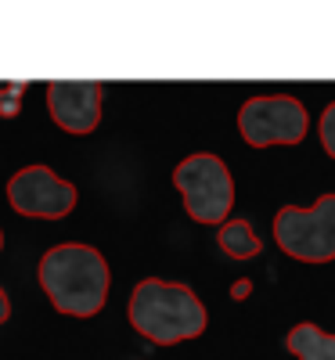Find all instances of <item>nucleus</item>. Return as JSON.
Returning a JSON list of instances; mask_svg holds the SVG:
<instances>
[{"mask_svg":"<svg viewBox=\"0 0 335 360\" xmlns=\"http://www.w3.org/2000/svg\"><path fill=\"white\" fill-rule=\"evenodd\" d=\"M317 134H321V144H324V152L335 159V101L324 108V115H321V127H317Z\"/></svg>","mask_w":335,"mask_h":360,"instance_id":"9d476101","label":"nucleus"},{"mask_svg":"<svg viewBox=\"0 0 335 360\" xmlns=\"http://www.w3.org/2000/svg\"><path fill=\"white\" fill-rule=\"evenodd\" d=\"M217 245H220V252L231 256V259H253V256H260V249H263L260 234L253 231L249 220H224L220 231H217Z\"/></svg>","mask_w":335,"mask_h":360,"instance_id":"1a4fd4ad","label":"nucleus"},{"mask_svg":"<svg viewBox=\"0 0 335 360\" xmlns=\"http://www.w3.org/2000/svg\"><path fill=\"white\" fill-rule=\"evenodd\" d=\"M249 288H253L249 281H238V285L231 288V295H234V299H246V295H249Z\"/></svg>","mask_w":335,"mask_h":360,"instance_id":"f8f14e48","label":"nucleus"},{"mask_svg":"<svg viewBox=\"0 0 335 360\" xmlns=\"http://www.w3.org/2000/svg\"><path fill=\"white\" fill-rule=\"evenodd\" d=\"M173 184L184 198V209L195 224H224L231 220L234 205V180L220 155H188L173 169Z\"/></svg>","mask_w":335,"mask_h":360,"instance_id":"7ed1b4c3","label":"nucleus"},{"mask_svg":"<svg viewBox=\"0 0 335 360\" xmlns=\"http://www.w3.org/2000/svg\"><path fill=\"white\" fill-rule=\"evenodd\" d=\"M274 242L292 259L331 263L335 259V195H321L310 209L282 205L274 217Z\"/></svg>","mask_w":335,"mask_h":360,"instance_id":"20e7f679","label":"nucleus"},{"mask_svg":"<svg viewBox=\"0 0 335 360\" xmlns=\"http://www.w3.org/2000/svg\"><path fill=\"white\" fill-rule=\"evenodd\" d=\"M8 317H11V303H8V292L0 288V324H4Z\"/></svg>","mask_w":335,"mask_h":360,"instance_id":"9b49d317","label":"nucleus"},{"mask_svg":"<svg viewBox=\"0 0 335 360\" xmlns=\"http://www.w3.org/2000/svg\"><path fill=\"white\" fill-rule=\"evenodd\" d=\"M101 83L94 79H54L47 86L51 119L69 134H90L101 123Z\"/></svg>","mask_w":335,"mask_h":360,"instance_id":"0eeeda50","label":"nucleus"},{"mask_svg":"<svg viewBox=\"0 0 335 360\" xmlns=\"http://www.w3.org/2000/svg\"><path fill=\"white\" fill-rule=\"evenodd\" d=\"M0 249H4V231H0Z\"/></svg>","mask_w":335,"mask_h":360,"instance_id":"ddd939ff","label":"nucleus"},{"mask_svg":"<svg viewBox=\"0 0 335 360\" xmlns=\"http://www.w3.org/2000/svg\"><path fill=\"white\" fill-rule=\"evenodd\" d=\"M130 324L156 346H177L206 332V307L188 285L144 278L127 307Z\"/></svg>","mask_w":335,"mask_h":360,"instance_id":"f03ea898","label":"nucleus"},{"mask_svg":"<svg viewBox=\"0 0 335 360\" xmlns=\"http://www.w3.org/2000/svg\"><path fill=\"white\" fill-rule=\"evenodd\" d=\"M238 130L253 148H274V144H299L310 130V115L289 94H263L249 98L238 112Z\"/></svg>","mask_w":335,"mask_h":360,"instance_id":"39448f33","label":"nucleus"},{"mask_svg":"<svg viewBox=\"0 0 335 360\" xmlns=\"http://www.w3.org/2000/svg\"><path fill=\"white\" fill-rule=\"evenodd\" d=\"M8 202L22 217L62 220L76 209V188L51 166H25L8 180Z\"/></svg>","mask_w":335,"mask_h":360,"instance_id":"423d86ee","label":"nucleus"},{"mask_svg":"<svg viewBox=\"0 0 335 360\" xmlns=\"http://www.w3.org/2000/svg\"><path fill=\"white\" fill-rule=\"evenodd\" d=\"M285 346L296 360H335V335L321 332L317 324L303 321L285 335Z\"/></svg>","mask_w":335,"mask_h":360,"instance_id":"6e6552de","label":"nucleus"},{"mask_svg":"<svg viewBox=\"0 0 335 360\" xmlns=\"http://www.w3.org/2000/svg\"><path fill=\"white\" fill-rule=\"evenodd\" d=\"M40 288L47 292L51 307L65 317H94L108 299V263L94 245L65 242L44 252L40 259Z\"/></svg>","mask_w":335,"mask_h":360,"instance_id":"f257e3e1","label":"nucleus"}]
</instances>
